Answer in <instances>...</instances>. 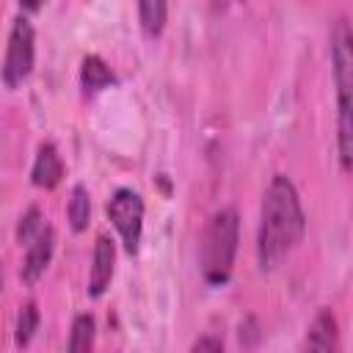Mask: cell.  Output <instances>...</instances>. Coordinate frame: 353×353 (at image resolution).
I'll use <instances>...</instances> for the list:
<instances>
[{"mask_svg":"<svg viewBox=\"0 0 353 353\" xmlns=\"http://www.w3.org/2000/svg\"><path fill=\"white\" fill-rule=\"evenodd\" d=\"M36 61V30L25 14H17L8 30V44L3 55V85L14 91L28 80Z\"/></svg>","mask_w":353,"mask_h":353,"instance_id":"obj_4","label":"cell"},{"mask_svg":"<svg viewBox=\"0 0 353 353\" xmlns=\"http://www.w3.org/2000/svg\"><path fill=\"white\" fill-rule=\"evenodd\" d=\"M165 17H168V6L163 0H143V3H138V22H141L143 36H149V39L160 36L163 28H165Z\"/></svg>","mask_w":353,"mask_h":353,"instance_id":"obj_13","label":"cell"},{"mask_svg":"<svg viewBox=\"0 0 353 353\" xmlns=\"http://www.w3.org/2000/svg\"><path fill=\"white\" fill-rule=\"evenodd\" d=\"M331 61L336 83V149L339 165L353 174V28L345 17L331 30Z\"/></svg>","mask_w":353,"mask_h":353,"instance_id":"obj_2","label":"cell"},{"mask_svg":"<svg viewBox=\"0 0 353 353\" xmlns=\"http://www.w3.org/2000/svg\"><path fill=\"white\" fill-rule=\"evenodd\" d=\"M94 339H97V323H94V317L88 312H83V314H77L72 320L66 353H91L94 350Z\"/></svg>","mask_w":353,"mask_h":353,"instance_id":"obj_11","label":"cell"},{"mask_svg":"<svg viewBox=\"0 0 353 353\" xmlns=\"http://www.w3.org/2000/svg\"><path fill=\"white\" fill-rule=\"evenodd\" d=\"M52 251H55V232H52V226L47 223V226L41 229V234L25 248V259H22V268H19V279H22L28 287H33V284L44 276V270H47V265H50V259H52Z\"/></svg>","mask_w":353,"mask_h":353,"instance_id":"obj_8","label":"cell"},{"mask_svg":"<svg viewBox=\"0 0 353 353\" xmlns=\"http://www.w3.org/2000/svg\"><path fill=\"white\" fill-rule=\"evenodd\" d=\"M113 268H116V243L108 234H99L94 243L91 254V270H88V295L99 298L113 281Z\"/></svg>","mask_w":353,"mask_h":353,"instance_id":"obj_7","label":"cell"},{"mask_svg":"<svg viewBox=\"0 0 353 353\" xmlns=\"http://www.w3.org/2000/svg\"><path fill=\"white\" fill-rule=\"evenodd\" d=\"M190 353H226V347H223L221 336H215V334H204V336H199V339L193 342Z\"/></svg>","mask_w":353,"mask_h":353,"instance_id":"obj_16","label":"cell"},{"mask_svg":"<svg viewBox=\"0 0 353 353\" xmlns=\"http://www.w3.org/2000/svg\"><path fill=\"white\" fill-rule=\"evenodd\" d=\"M63 174H66V165L61 160L58 146L52 141L39 143L36 157H33V168H30V182L36 188H41V190H52V188L61 185Z\"/></svg>","mask_w":353,"mask_h":353,"instance_id":"obj_9","label":"cell"},{"mask_svg":"<svg viewBox=\"0 0 353 353\" xmlns=\"http://www.w3.org/2000/svg\"><path fill=\"white\" fill-rule=\"evenodd\" d=\"M44 226H47V223H44L41 210H39V207H28V210L22 212L19 223H17V243L28 248V245L41 234V229H44Z\"/></svg>","mask_w":353,"mask_h":353,"instance_id":"obj_15","label":"cell"},{"mask_svg":"<svg viewBox=\"0 0 353 353\" xmlns=\"http://www.w3.org/2000/svg\"><path fill=\"white\" fill-rule=\"evenodd\" d=\"M240 243V218L234 207H223L210 215L199 240V270L210 287H223L234 268Z\"/></svg>","mask_w":353,"mask_h":353,"instance_id":"obj_3","label":"cell"},{"mask_svg":"<svg viewBox=\"0 0 353 353\" xmlns=\"http://www.w3.org/2000/svg\"><path fill=\"white\" fill-rule=\"evenodd\" d=\"M306 215L298 188L290 176L273 174L262 193L259 232H256V259L262 270H276L303 240Z\"/></svg>","mask_w":353,"mask_h":353,"instance_id":"obj_1","label":"cell"},{"mask_svg":"<svg viewBox=\"0 0 353 353\" xmlns=\"http://www.w3.org/2000/svg\"><path fill=\"white\" fill-rule=\"evenodd\" d=\"M39 320H41V314H39L36 301H28V303L19 306L17 323H14V342H17V347H28L30 345V339L39 331Z\"/></svg>","mask_w":353,"mask_h":353,"instance_id":"obj_14","label":"cell"},{"mask_svg":"<svg viewBox=\"0 0 353 353\" xmlns=\"http://www.w3.org/2000/svg\"><path fill=\"white\" fill-rule=\"evenodd\" d=\"M66 218L72 232H85L88 221H91V196L85 185H74L69 193V204H66Z\"/></svg>","mask_w":353,"mask_h":353,"instance_id":"obj_12","label":"cell"},{"mask_svg":"<svg viewBox=\"0 0 353 353\" xmlns=\"http://www.w3.org/2000/svg\"><path fill=\"white\" fill-rule=\"evenodd\" d=\"M303 353H342L339 323L328 306H323L312 317V323L306 328V339H303Z\"/></svg>","mask_w":353,"mask_h":353,"instance_id":"obj_6","label":"cell"},{"mask_svg":"<svg viewBox=\"0 0 353 353\" xmlns=\"http://www.w3.org/2000/svg\"><path fill=\"white\" fill-rule=\"evenodd\" d=\"M108 218L130 256L138 254L141 248V234H143V199L132 188H116L113 196L108 199Z\"/></svg>","mask_w":353,"mask_h":353,"instance_id":"obj_5","label":"cell"},{"mask_svg":"<svg viewBox=\"0 0 353 353\" xmlns=\"http://www.w3.org/2000/svg\"><path fill=\"white\" fill-rule=\"evenodd\" d=\"M113 83H116V74L99 55L91 52V55L83 58V63H80V85H83L85 97H94V94L110 88Z\"/></svg>","mask_w":353,"mask_h":353,"instance_id":"obj_10","label":"cell"}]
</instances>
